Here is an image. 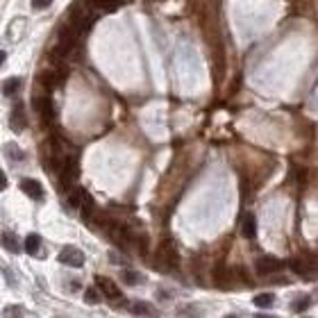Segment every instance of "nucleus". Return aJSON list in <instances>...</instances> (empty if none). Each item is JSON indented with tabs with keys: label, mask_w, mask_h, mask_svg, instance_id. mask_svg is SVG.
Wrapping results in <instances>:
<instances>
[{
	"label": "nucleus",
	"mask_w": 318,
	"mask_h": 318,
	"mask_svg": "<svg viewBox=\"0 0 318 318\" xmlns=\"http://www.w3.org/2000/svg\"><path fill=\"white\" fill-rule=\"evenodd\" d=\"M177 264H180V254H177L175 243L171 241V239L162 241L159 243V248H157V254H155V268L173 270V268H177Z\"/></svg>",
	"instance_id": "obj_1"
},
{
	"label": "nucleus",
	"mask_w": 318,
	"mask_h": 318,
	"mask_svg": "<svg viewBox=\"0 0 318 318\" xmlns=\"http://www.w3.org/2000/svg\"><path fill=\"white\" fill-rule=\"evenodd\" d=\"M57 259H59L64 266H71V268H80L84 264V254H82V250H77L75 246H64Z\"/></svg>",
	"instance_id": "obj_2"
},
{
	"label": "nucleus",
	"mask_w": 318,
	"mask_h": 318,
	"mask_svg": "<svg viewBox=\"0 0 318 318\" xmlns=\"http://www.w3.org/2000/svg\"><path fill=\"white\" fill-rule=\"evenodd\" d=\"M59 180H62V184H64V187H66L68 191L75 189L73 184H75V180H77V164L73 162V159H64L62 171H59Z\"/></svg>",
	"instance_id": "obj_3"
},
{
	"label": "nucleus",
	"mask_w": 318,
	"mask_h": 318,
	"mask_svg": "<svg viewBox=\"0 0 318 318\" xmlns=\"http://www.w3.org/2000/svg\"><path fill=\"white\" fill-rule=\"evenodd\" d=\"M254 268H257L259 275H270V273H277V270L284 268V262H280L277 257H259L254 262Z\"/></svg>",
	"instance_id": "obj_4"
},
{
	"label": "nucleus",
	"mask_w": 318,
	"mask_h": 318,
	"mask_svg": "<svg viewBox=\"0 0 318 318\" xmlns=\"http://www.w3.org/2000/svg\"><path fill=\"white\" fill-rule=\"evenodd\" d=\"M95 284H98L100 293H103L105 298H109V300H118L121 298V289L114 284V280L105 277V275H95Z\"/></svg>",
	"instance_id": "obj_5"
},
{
	"label": "nucleus",
	"mask_w": 318,
	"mask_h": 318,
	"mask_svg": "<svg viewBox=\"0 0 318 318\" xmlns=\"http://www.w3.org/2000/svg\"><path fill=\"white\" fill-rule=\"evenodd\" d=\"M64 77H66V73L64 71H46V73H41L39 75V82H41V87L50 91V89L59 87V84L64 82Z\"/></svg>",
	"instance_id": "obj_6"
},
{
	"label": "nucleus",
	"mask_w": 318,
	"mask_h": 318,
	"mask_svg": "<svg viewBox=\"0 0 318 318\" xmlns=\"http://www.w3.org/2000/svg\"><path fill=\"white\" fill-rule=\"evenodd\" d=\"M21 189H23V193L30 195L32 200H41V198H44V187H41L36 180H32V177L21 180Z\"/></svg>",
	"instance_id": "obj_7"
},
{
	"label": "nucleus",
	"mask_w": 318,
	"mask_h": 318,
	"mask_svg": "<svg viewBox=\"0 0 318 318\" xmlns=\"http://www.w3.org/2000/svg\"><path fill=\"white\" fill-rule=\"evenodd\" d=\"M87 5L89 7H93L95 12L109 14V12H116V9L123 5V0H87Z\"/></svg>",
	"instance_id": "obj_8"
},
{
	"label": "nucleus",
	"mask_w": 318,
	"mask_h": 318,
	"mask_svg": "<svg viewBox=\"0 0 318 318\" xmlns=\"http://www.w3.org/2000/svg\"><path fill=\"white\" fill-rule=\"evenodd\" d=\"M32 105H34V109L39 111L46 121L52 118V114H55V111H52V100L48 98V95H36V98L32 100Z\"/></svg>",
	"instance_id": "obj_9"
},
{
	"label": "nucleus",
	"mask_w": 318,
	"mask_h": 318,
	"mask_svg": "<svg viewBox=\"0 0 318 318\" xmlns=\"http://www.w3.org/2000/svg\"><path fill=\"white\" fill-rule=\"evenodd\" d=\"M211 73H214L216 82H221L223 80V73H225V55H223L221 48H216V52H214V59H211Z\"/></svg>",
	"instance_id": "obj_10"
},
{
	"label": "nucleus",
	"mask_w": 318,
	"mask_h": 318,
	"mask_svg": "<svg viewBox=\"0 0 318 318\" xmlns=\"http://www.w3.org/2000/svg\"><path fill=\"white\" fill-rule=\"evenodd\" d=\"M241 234L246 236V239H254V236H257V218H254L252 214H246V216H243Z\"/></svg>",
	"instance_id": "obj_11"
},
{
	"label": "nucleus",
	"mask_w": 318,
	"mask_h": 318,
	"mask_svg": "<svg viewBox=\"0 0 318 318\" xmlns=\"http://www.w3.org/2000/svg\"><path fill=\"white\" fill-rule=\"evenodd\" d=\"M25 125H28V118H25L23 105H16V109L12 111V127L16 132H21V130H25Z\"/></svg>",
	"instance_id": "obj_12"
},
{
	"label": "nucleus",
	"mask_w": 318,
	"mask_h": 318,
	"mask_svg": "<svg viewBox=\"0 0 318 318\" xmlns=\"http://www.w3.org/2000/svg\"><path fill=\"white\" fill-rule=\"evenodd\" d=\"M232 275H230V270H227L225 266H223V264H218V266L214 268V282L221 286V289H227V286H230V282H227V280H230Z\"/></svg>",
	"instance_id": "obj_13"
},
{
	"label": "nucleus",
	"mask_w": 318,
	"mask_h": 318,
	"mask_svg": "<svg viewBox=\"0 0 318 318\" xmlns=\"http://www.w3.org/2000/svg\"><path fill=\"white\" fill-rule=\"evenodd\" d=\"M87 195H89L87 191L80 189V187L71 189V191H68V205H71V207H82L84 200H87Z\"/></svg>",
	"instance_id": "obj_14"
},
{
	"label": "nucleus",
	"mask_w": 318,
	"mask_h": 318,
	"mask_svg": "<svg viewBox=\"0 0 318 318\" xmlns=\"http://www.w3.org/2000/svg\"><path fill=\"white\" fill-rule=\"evenodd\" d=\"M25 252L28 254H39L41 250V236L39 234H28L25 236Z\"/></svg>",
	"instance_id": "obj_15"
},
{
	"label": "nucleus",
	"mask_w": 318,
	"mask_h": 318,
	"mask_svg": "<svg viewBox=\"0 0 318 318\" xmlns=\"http://www.w3.org/2000/svg\"><path fill=\"white\" fill-rule=\"evenodd\" d=\"M254 305H257L259 309H268V307L275 305V295L273 293H259L257 298H254Z\"/></svg>",
	"instance_id": "obj_16"
},
{
	"label": "nucleus",
	"mask_w": 318,
	"mask_h": 318,
	"mask_svg": "<svg viewBox=\"0 0 318 318\" xmlns=\"http://www.w3.org/2000/svg\"><path fill=\"white\" fill-rule=\"evenodd\" d=\"M21 89V80L18 77H9V80H5V84H3V93L5 95H12L16 93Z\"/></svg>",
	"instance_id": "obj_17"
},
{
	"label": "nucleus",
	"mask_w": 318,
	"mask_h": 318,
	"mask_svg": "<svg viewBox=\"0 0 318 318\" xmlns=\"http://www.w3.org/2000/svg\"><path fill=\"white\" fill-rule=\"evenodd\" d=\"M3 243H5V250H9V252H18L21 250V246H18V241H16V236H12L9 232H5L3 234Z\"/></svg>",
	"instance_id": "obj_18"
},
{
	"label": "nucleus",
	"mask_w": 318,
	"mask_h": 318,
	"mask_svg": "<svg viewBox=\"0 0 318 318\" xmlns=\"http://www.w3.org/2000/svg\"><path fill=\"white\" fill-rule=\"evenodd\" d=\"M123 280H125V284L134 286V284H139L143 277H141L139 273H134V270H123Z\"/></svg>",
	"instance_id": "obj_19"
},
{
	"label": "nucleus",
	"mask_w": 318,
	"mask_h": 318,
	"mask_svg": "<svg viewBox=\"0 0 318 318\" xmlns=\"http://www.w3.org/2000/svg\"><path fill=\"white\" fill-rule=\"evenodd\" d=\"M100 289H87L84 291V300L89 302V305H98L100 302V293H98Z\"/></svg>",
	"instance_id": "obj_20"
},
{
	"label": "nucleus",
	"mask_w": 318,
	"mask_h": 318,
	"mask_svg": "<svg viewBox=\"0 0 318 318\" xmlns=\"http://www.w3.org/2000/svg\"><path fill=\"white\" fill-rule=\"evenodd\" d=\"M132 311H134V314H152V307L146 305V302H134V305H132Z\"/></svg>",
	"instance_id": "obj_21"
},
{
	"label": "nucleus",
	"mask_w": 318,
	"mask_h": 318,
	"mask_svg": "<svg viewBox=\"0 0 318 318\" xmlns=\"http://www.w3.org/2000/svg\"><path fill=\"white\" fill-rule=\"evenodd\" d=\"M309 305H311V300L307 298V295H305V298H298V300L293 302V311H305Z\"/></svg>",
	"instance_id": "obj_22"
},
{
	"label": "nucleus",
	"mask_w": 318,
	"mask_h": 318,
	"mask_svg": "<svg viewBox=\"0 0 318 318\" xmlns=\"http://www.w3.org/2000/svg\"><path fill=\"white\" fill-rule=\"evenodd\" d=\"M50 3H52V0H32V7L46 9V7H50Z\"/></svg>",
	"instance_id": "obj_23"
},
{
	"label": "nucleus",
	"mask_w": 318,
	"mask_h": 318,
	"mask_svg": "<svg viewBox=\"0 0 318 318\" xmlns=\"http://www.w3.org/2000/svg\"><path fill=\"white\" fill-rule=\"evenodd\" d=\"M254 318H275V316H266V314H257Z\"/></svg>",
	"instance_id": "obj_24"
},
{
	"label": "nucleus",
	"mask_w": 318,
	"mask_h": 318,
	"mask_svg": "<svg viewBox=\"0 0 318 318\" xmlns=\"http://www.w3.org/2000/svg\"><path fill=\"white\" fill-rule=\"evenodd\" d=\"M225 318H236V316H225Z\"/></svg>",
	"instance_id": "obj_25"
}]
</instances>
